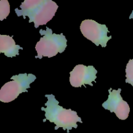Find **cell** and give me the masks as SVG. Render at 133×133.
Wrapping results in <instances>:
<instances>
[{"label": "cell", "mask_w": 133, "mask_h": 133, "mask_svg": "<svg viewBox=\"0 0 133 133\" xmlns=\"http://www.w3.org/2000/svg\"><path fill=\"white\" fill-rule=\"evenodd\" d=\"M45 97L48 98V101L45 103L46 108H41V110L45 112V119L43 122L49 120L51 123H55V130L61 127L69 133L73 128H77V122L83 123L81 118L77 115V112L71 109H64L60 106L58 105L59 102L56 99L54 95L47 94Z\"/></svg>", "instance_id": "6da1fadb"}, {"label": "cell", "mask_w": 133, "mask_h": 133, "mask_svg": "<svg viewBox=\"0 0 133 133\" xmlns=\"http://www.w3.org/2000/svg\"><path fill=\"white\" fill-rule=\"evenodd\" d=\"M40 34L42 37L36 43L35 49L37 56L35 58L41 59L42 57H55L58 53H63L67 47V40L62 33H53L51 29L46 27V30L40 29Z\"/></svg>", "instance_id": "7a4b0ae2"}, {"label": "cell", "mask_w": 133, "mask_h": 133, "mask_svg": "<svg viewBox=\"0 0 133 133\" xmlns=\"http://www.w3.org/2000/svg\"><path fill=\"white\" fill-rule=\"evenodd\" d=\"M12 81L5 83L0 90V101L9 103L14 101L20 94L28 92L30 84L36 80V77L33 74H20L13 75Z\"/></svg>", "instance_id": "3957f363"}, {"label": "cell", "mask_w": 133, "mask_h": 133, "mask_svg": "<svg viewBox=\"0 0 133 133\" xmlns=\"http://www.w3.org/2000/svg\"><path fill=\"white\" fill-rule=\"evenodd\" d=\"M80 30L84 37L97 46L101 45L102 48H105L108 41L112 38V36H107L109 31L106 25L100 24L93 19L83 20Z\"/></svg>", "instance_id": "277c9868"}, {"label": "cell", "mask_w": 133, "mask_h": 133, "mask_svg": "<svg viewBox=\"0 0 133 133\" xmlns=\"http://www.w3.org/2000/svg\"><path fill=\"white\" fill-rule=\"evenodd\" d=\"M58 6L55 1L52 0H45L35 9L23 13L21 16L25 18L28 16L29 22H33L35 28H38L40 25L47 24L54 17Z\"/></svg>", "instance_id": "5b68a950"}, {"label": "cell", "mask_w": 133, "mask_h": 133, "mask_svg": "<svg viewBox=\"0 0 133 133\" xmlns=\"http://www.w3.org/2000/svg\"><path fill=\"white\" fill-rule=\"evenodd\" d=\"M121 88L118 90L110 88L107 100L102 104V107L105 110H109L110 112H114L121 120H125L129 114L130 107L128 103L121 96Z\"/></svg>", "instance_id": "8992f818"}, {"label": "cell", "mask_w": 133, "mask_h": 133, "mask_svg": "<svg viewBox=\"0 0 133 133\" xmlns=\"http://www.w3.org/2000/svg\"><path fill=\"white\" fill-rule=\"evenodd\" d=\"M97 73V71L93 66L78 64L70 73V83L75 88L81 87L83 85L86 88V84L92 87V83L96 81Z\"/></svg>", "instance_id": "52a82bcc"}, {"label": "cell", "mask_w": 133, "mask_h": 133, "mask_svg": "<svg viewBox=\"0 0 133 133\" xmlns=\"http://www.w3.org/2000/svg\"><path fill=\"white\" fill-rule=\"evenodd\" d=\"M19 49L23 48L16 45L12 36L0 35V53H3L7 57H14L19 55Z\"/></svg>", "instance_id": "ba28073f"}, {"label": "cell", "mask_w": 133, "mask_h": 133, "mask_svg": "<svg viewBox=\"0 0 133 133\" xmlns=\"http://www.w3.org/2000/svg\"><path fill=\"white\" fill-rule=\"evenodd\" d=\"M44 1L45 0H25L19 6L20 9H16L14 10L18 16H21L23 13L35 9Z\"/></svg>", "instance_id": "9c48e42d"}, {"label": "cell", "mask_w": 133, "mask_h": 133, "mask_svg": "<svg viewBox=\"0 0 133 133\" xmlns=\"http://www.w3.org/2000/svg\"><path fill=\"white\" fill-rule=\"evenodd\" d=\"M10 13V5L8 0L0 1V21L6 19Z\"/></svg>", "instance_id": "30bf717a"}, {"label": "cell", "mask_w": 133, "mask_h": 133, "mask_svg": "<svg viewBox=\"0 0 133 133\" xmlns=\"http://www.w3.org/2000/svg\"><path fill=\"white\" fill-rule=\"evenodd\" d=\"M125 83L131 84L133 87V58L129 61L125 69Z\"/></svg>", "instance_id": "8fae6325"}, {"label": "cell", "mask_w": 133, "mask_h": 133, "mask_svg": "<svg viewBox=\"0 0 133 133\" xmlns=\"http://www.w3.org/2000/svg\"><path fill=\"white\" fill-rule=\"evenodd\" d=\"M129 18H130V19H133V11L132 12V13H131V15H130Z\"/></svg>", "instance_id": "7c38bea8"}]
</instances>
